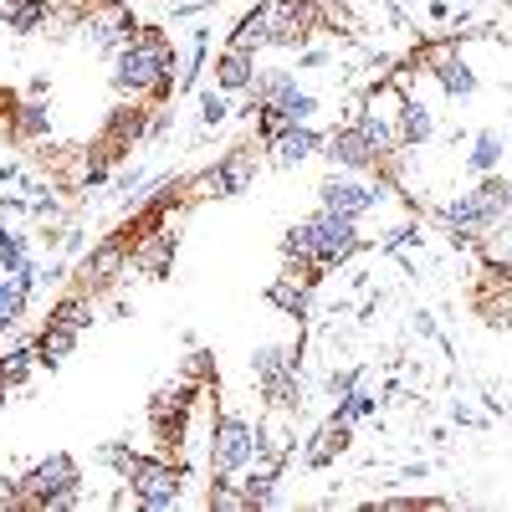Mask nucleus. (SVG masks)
<instances>
[{"instance_id":"f257e3e1","label":"nucleus","mask_w":512,"mask_h":512,"mask_svg":"<svg viewBox=\"0 0 512 512\" xmlns=\"http://www.w3.org/2000/svg\"><path fill=\"white\" fill-rule=\"evenodd\" d=\"M169 67H180V62H175V47L164 41L159 26H144L134 41H123V47L113 52L108 82H113V93H123V98H149L154 82H159Z\"/></svg>"},{"instance_id":"f03ea898","label":"nucleus","mask_w":512,"mask_h":512,"mask_svg":"<svg viewBox=\"0 0 512 512\" xmlns=\"http://www.w3.org/2000/svg\"><path fill=\"white\" fill-rule=\"evenodd\" d=\"M118 482L134 487V507H144V512H175V507H185V472H180V461H169V456L134 451L123 461Z\"/></svg>"},{"instance_id":"7ed1b4c3","label":"nucleus","mask_w":512,"mask_h":512,"mask_svg":"<svg viewBox=\"0 0 512 512\" xmlns=\"http://www.w3.org/2000/svg\"><path fill=\"white\" fill-rule=\"evenodd\" d=\"M21 487H26V512H72L82 507V472L67 451L57 456H41L36 466L21 472Z\"/></svg>"},{"instance_id":"20e7f679","label":"nucleus","mask_w":512,"mask_h":512,"mask_svg":"<svg viewBox=\"0 0 512 512\" xmlns=\"http://www.w3.org/2000/svg\"><path fill=\"white\" fill-rule=\"evenodd\" d=\"M256 461V425L241 410H221L210 420V477H241Z\"/></svg>"},{"instance_id":"39448f33","label":"nucleus","mask_w":512,"mask_h":512,"mask_svg":"<svg viewBox=\"0 0 512 512\" xmlns=\"http://www.w3.org/2000/svg\"><path fill=\"white\" fill-rule=\"evenodd\" d=\"M308 236H313V267H318V272L344 267L349 256L364 246L359 221H354V216H338V210H323V205L308 216Z\"/></svg>"},{"instance_id":"423d86ee","label":"nucleus","mask_w":512,"mask_h":512,"mask_svg":"<svg viewBox=\"0 0 512 512\" xmlns=\"http://www.w3.org/2000/svg\"><path fill=\"white\" fill-rule=\"evenodd\" d=\"M390 195V185H369V175H349V169H333V175H323L318 185V205L323 210H338V216H354L364 221L369 210H379V200Z\"/></svg>"},{"instance_id":"0eeeda50","label":"nucleus","mask_w":512,"mask_h":512,"mask_svg":"<svg viewBox=\"0 0 512 512\" xmlns=\"http://www.w3.org/2000/svg\"><path fill=\"white\" fill-rule=\"evenodd\" d=\"M323 159L333 169H349V175H379L384 164H390L395 154H379L369 139H364V128L354 118H344L333 128V134H323Z\"/></svg>"},{"instance_id":"6e6552de","label":"nucleus","mask_w":512,"mask_h":512,"mask_svg":"<svg viewBox=\"0 0 512 512\" xmlns=\"http://www.w3.org/2000/svg\"><path fill=\"white\" fill-rule=\"evenodd\" d=\"M425 72L436 77V88L451 98V103H472L477 98V72L472 62L461 57V47H451V41H441V47H425Z\"/></svg>"},{"instance_id":"1a4fd4ad","label":"nucleus","mask_w":512,"mask_h":512,"mask_svg":"<svg viewBox=\"0 0 512 512\" xmlns=\"http://www.w3.org/2000/svg\"><path fill=\"white\" fill-rule=\"evenodd\" d=\"M139 31H144V21L134 11H123V6H103V11H93L88 21H82V41L103 57H113L123 41H134Z\"/></svg>"},{"instance_id":"9d476101","label":"nucleus","mask_w":512,"mask_h":512,"mask_svg":"<svg viewBox=\"0 0 512 512\" xmlns=\"http://www.w3.org/2000/svg\"><path fill=\"white\" fill-rule=\"evenodd\" d=\"M262 149L272 154L277 169H297V164H308L313 154H323V128H313V123H282Z\"/></svg>"},{"instance_id":"9b49d317","label":"nucleus","mask_w":512,"mask_h":512,"mask_svg":"<svg viewBox=\"0 0 512 512\" xmlns=\"http://www.w3.org/2000/svg\"><path fill=\"white\" fill-rule=\"evenodd\" d=\"M251 180H256V154H251V144H236V149H226L216 164L205 169V185L216 190L221 200H236V195H246V190H251Z\"/></svg>"},{"instance_id":"f8f14e48","label":"nucleus","mask_w":512,"mask_h":512,"mask_svg":"<svg viewBox=\"0 0 512 512\" xmlns=\"http://www.w3.org/2000/svg\"><path fill=\"white\" fill-rule=\"evenodd\" d=\"M123 267H128V241H123V236H113V241H103V246L88 256V262L77 267V287H82V292H103Z\"/></svg>"},{"instance_id":"ddd939ff","label":"nucleus","mask_w":512,"mask_h":512,"mask_svg":"<svg viewBox=\"0 0 512 512\" xmlns=\"http://www.w3.org/2000/svg\"><path fill=\"white\" fill-rule=\"evenodd\" d=\"M354 446V425L349 420H338V415H328L318 431H313V441H308V451H303V466H313V472H323V466H333L338 456H344Z\"/></svg>"},{"instance_id":"4468645a","label":"nucleus","mask_w":512,"mask_h":512,"mask_svg":"<svg viewBox=\"0 0 512 512\" xmlns=\"http://www.w3.org/2000/svg\"><path fill=\"white\" fill-rule=\"evenodd\" d=\"M282 466L287 461H272V456H256L246 472L236 477L241 497H246V512L251 507H277V482H282Z\"/></svg>"},{"instance_id":"2eb2a0df","label":"nucleus","mask_w":512,"mask_h":512,"mask_svg":"<svg viewBox=\"0 0 512 512\" xmlns=\"http://www.w3.org/2000/svg\"><path fill=\"white\" fill-rule=\"evenodd\" d=\"M175 246H180V236L175 231H169V226H159V231H149L144 241H134V246H128V262H134L144 277H164L169 272V262H175Z\"/></svg>"},{"instance_id":"dca6fc26","label":"nucleus","mask_w":512,"mask_h":512,"mask_svg":"<svg viewBox=\"0 0 512 512\" xmlns=\"http://www.w3.org/2000/svg\"><path fill=\"white\" fill-rule=\"evenodd\" d=\"M395 134H400V149H415V144H431L436 139V113L425 108L410 88H405L400 113H395Z\"/></svg>"},{"instance_id":"f3484780","label":"nucleus","mask_w":512,"mask_h":512,"mask_svg":"<svg viewBox=\"0 0 512 512\" xmlns=\"http://www.w3.org/2000/svg\"><path fill=\"white\" fill-rule=\"evenodd\" d=\"M256 52H246V47H221V57H216V88L221 93H251V82H256Z\"/></svg>"},{"instance_id":"a211bd4d","label":"nucleus","mask_w":512,"mask_h":512,"mask_svg":"<svg viewBox=\"0 0 512 512\" xmlns=\"http://www.w3.org/2000/svg\"><path fill=\"white\" fill-rule=\"evenodd\" d=\"M149 118H154V108H113V118H108V149H134V144H144L149 139Z\"/></svg>"},{"instance_id":"6ab92c4d","label":"nucleus","mask_w":512,"mask_h":512,"mask_svg":"<svg viewBox=\"0 0 512 512\" xmlns=\"http://www.w3.org/2000/svg\"><path fill=\"white\" fill-rule=\"evenodd\" d=\"M52 21V0H0V26L11 36H36Z\"/></svg>"},{"instance_id":"aec40b11","label":"nucleus","mask_w":512,"mask_h":512,"mask_svg":"<svg viewBox=\"0 0 512 512\" xmlns=\"http://www.w3.org/2000/svg\"><path fill=\"white\" fill-rule=\"evenodd\" d=\"M308 292H313V282H308L303 272H292V267H287V272L267 287V303L282 308L287 318H308Z\"/></svg>"},{"instance_id":"412c9836","label":"nucleus","mask_w":512,"mask_h":512,"mask_svg":"<svg viewBox=\"0 0 512 512\" xmlns=\"http://www.w3.org/2000/svg\"><path fill=\"white\" fill-rule=\"evenodd\" d=\"M72 349H77V328L47 318V328H41V338H36V364H41V369H57Z\"/></svg>"},{"instance_id":"4be33fe9","label":"nucleus","mask_w":512,"mask_h":512,"mask_svg":"<svg viewBox=\"0 0 512 512\" xmlns=\"http://www.w3.org/2000/svg\"><path fill=\"white\" fill-rule=\"evenodd\" d=\"M502 149H507V139L497 128H477L472 149H466V169H472V175H492V169H502Z\"/></svg>"},{"instance_id":"5701e85b","label":"nucleus","mask_w":512,"mask_h":512,"mask_svg":"<svg viewBox=\"0 0 512 512\" xmlns=\"http://www.w3.org/2000/svg\"><path fill=\"white\" fill-rule=\"evenodd\" d=\"M26 308H31V292L11 272H0V333H11L26 318Z\"/></svg>"},{"instance_id":"b1692460","label":"nucleus","mask_w":512,"mask_h":512,"mask_svg":"<svg viewBox=\"0 0 512 512\" xmlns=\"http://www.w3.org/2000/svg\"><path fill=\"white\" fill-rule=\"evenodd\" d=\"M52 323H67V328H88L93 323V292H82V287H72L67 297H57L52 303Z\"/></svg>"},{"instance_id":"393cba45","label":"nucleus","mask_w":512,"mask_h":512,"mask_svg":"<svg viewBox=\"0 0 512 512\" xmlns=\"http://www.w3.org/2000/svg\"><path fill=\"white\" fill-rule=\"evenodd\" d=\"M41 134H52V108H41V103L11 108V139H41Z\"/></svg>"},{"instance_id":"a878e982","label":"nucleus","mask_w":512,"mask_h":512,"mask_svg":"<svg viewBox=\"0 0 512 512\" xmlns=\"http://www.w3.org/2000/svg\"><path fill=\"white\" fill-rule=\"evenodd\" d=\"M374 410H379V395L369 390V384H354L349 395H338V400H333V415H338V420H349V425L369 420Z\"/></svg>"},{"instance_id":"bb28decb","label":"nucleus","mask_w":512,"mask_h":512,"mask_svg":"<svg viewBox=\"0 0 512 512\" xmlns=\"http://www.w3.org/2000/svg\"><path fill=\"white\" fill-rule=\"evenodd\" d=\"M226 47L262 52V47H267V11H262V6H251V11L236 21V31H231V41H226Z\"/></svg>"},{"instance_id":"cd10ccee","label":"nucleus","mask_w":512,"mask_h":512,"mask_svg":"<svg viewBox=\"0 0 512 512\" xmlns=\"http://www.w3.org/2000/svg\"><path fill=\"white\" fill-rule=\"evenodd\" d=\"M26 262H31V241L21 231H11V226H0V272H16Z\"/></svg>"},{"instance_id":"c85d7f7f","label":"nucleus","mask_w":512,"mask_h":512,"mask_svg":"<svg viewBox=\"0 0 512 512\" xmlns=\"http://www.w3.org/2000/svg\"><path fill=\"white\" fill-rule=\"evenodd\" d=\"M231 118V93H221V88H200V123L205 128H221Z\"/></svg>"},{"instance_id":"c756f323","label":"nucleus","mask_w":512,"mask_h":512,"mask_svg":"<svg viewBox=\"0 0 512 512\" xmlns=\"http://www.w3.org/2000/svg\"><path fill=\"white\" fill-rule=\"evenodd\" d=\"M31 364H36V344H21V349H11L6 359H0V369L11 374V384H21L31 374Z\"/></svg>"},{"instance_id":"7c9ffc66","label":"nucleus","mask_w":512,"mask_h":512,"mask_svg":"<svg viewBox=\"0 0 512 512\" xmlns=\"http://www.w3.org/2000/svg\"><path fill=\"white\" fill-rule=\"evenodd\" d=\"M354 384H364V369H359V364H349V369H333V374H328V395L338 400V395H349Z\"/></svg>"},{"instance_id":"2f4dec72","label":"nucleus","mask_w":512,"mask_h":512,"mask_svg":"<svg viewBox=\"0 0 512 512\" xmlns=\"http://www.w3.org/2000/svg\"><path fill=\"white\" fill-rule=\"evenodd\" d=\"M144 190H149V175H144V169H128V175L113 180V195H118V200H134V195H144Z\"/></svg>"},{"instance_id":"473e14b6","label":"nucleus","mask_w":512,"mask_h":512,"mask_svg":"<svg viewBox=\"0 0 512 512\" xmlns=\"http://www.w3.org/2000/svg\"><path fill=\"white\" fill-rule=\"evenodd\" d=\"M0 507H26V487H21V477H0Z\"/></svg>"},{"instance_id":"72a5a7b5","label":"nucleus","mask_w":512,"mask_h":512,"mask_svg":"<svg viewBox=\"0 0 512 512\" xmlns=\"http://www.w3.org/2000/svg\"><path fill=\"white\" fill-rule=\"evenodd\" d=\"M323 62H328V47H297V67H303V72L323 67Z\"/></svg>"},{"instance_id":"f704fd0d","label":"nucleus","mask_w":512,"mask_h":512,"mask_svg":"<svg viewBox=\"0 0 512 512\" xmlns=\"http://www.w3.org/2000/svg\"><path fill=\"white\" fill-rule=\"evenodd\" d=\"M216 11V0H185V6H175V21H190V16H205Z\"/></svg>"},{"instance_id":"c9c22d12","label":"nucleus","mask_w":512,"mask_h":512,"mask_svg":"<svg viewBox=\"0 0 512 512\" xmlns=\"http://www.w3.org/2000/svg\"><path fill=\"white\" fill-rule=\"evenodd\" d=\"M21 210H31V200H21V195H0V216H21Z\"/></svg>"},{"instance_id":"e433bc0d","label":"nucleus","mask_w":512,"mask_h":512,"mask_svg":"<svg viewBox=\"0 0 512 512\" xmlns=\"http://www.w3.org/2000/svg\"><path fill=\"white\" fill-rule=\"evenodd\" d=\"M11 390H16V384H11V374H6V369H0V410H6V400H11Z\"/></svg>"},{"instance_id":"4c0bfd02","label":"nucleus","mask_w":512,"mask_h":512,"mask_svg":"<svg viewBox=\"0 0 512 512\" xmlns=\"http://www.w3.org/2000/svg\"><path fill=\"white\" fill-rule=\"evenodd\" d=\"M21 180V169L16 164H0V185H16Z\"/></svg>"},{"instance_id":"58836bf2","label":"nucleus","mask_w":512,"mask_h":512,"mask_svg":"<svg viewBox=\"0 0 512 512\" xmlns=\"http://www.w3.org/2000/svg\"><path fill=\"white\" fill-rule=\"evenodd\" d=\"M507 128H512V123H507Z\"/></svg>"}]
</instances>
